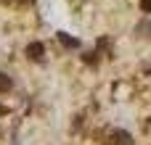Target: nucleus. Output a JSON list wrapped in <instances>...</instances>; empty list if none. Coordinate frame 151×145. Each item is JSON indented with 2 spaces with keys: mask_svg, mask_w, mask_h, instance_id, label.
<instances>
[{
  "mask_svg": "<svg viewBox=\"0 0 151 145\" xmlns=\"http://www.w3.org/2000/svg\"><path fill=\"white\" fill-rule=\"evenodd\" d=\"M11 87H13V79H11L8 74H3V71H0V95H3V92H8Z\"/></svg>",
  "mask_w": 151,
  "mask_h": 145,
  "instance_id": "20e7f679",
  "label": "nucleus"
},
{
  "mask_svg": "<svg viewBox=\"0 0 151 145\" xmlns=\"http://www.w3.org/2000/svg\"><path fill=\"white\" fill-rule=\"evenodd\" d=\"M141 8H143L146 13H151V0H141Z\"/></svg>",
  "mask_w": 151,
  "mask_h": 145,
  "instance_id": "423d86ee",
  "label": "nucleus"
},
{
  "mask_svg": "<svg viewBox=\"0 0 151 145\" xmlns=\"http://www.w3.org/2000/svg\"><path fill=\"white\" fill-rule=\"evenodd\" d=\"M82 61H85V63H93V66H96V63H98V53H85V55H82Z\"/></svg>",
  "mask_w": 151,
  "mask_h": 145,
  "instance_id": "39448f33",
  "label": "nucleus"
},
{
  "mask_svg": "<svg viewBox=\"0 0 151 145\" xmlns=\"http://www.w3.org/2000/svg\"><path fill=\"white\" fill-rule=\"evenodd\" d=\"M42 55H45L42 42H29V45H27V58H32V61H42Z\"/></svg>",
  "mask_w": 151,
  "mask_h": 145,
  "instance_id": "f03ea898",
  "label": "nucleus"
},
{
  "mask_svg": "<svg viewBox=\"0 0 151 145\" xmlns=\"http://www.w3.org/2000/svg\"><path fill=\"white\" fill-rule=\"evenodd\" d=\"M58 42H61L64 48H77V45H80V40L72 37V34H66V32H58Z\"/></svg>",
  "mask_w": 151,
  "mask_h": 145,
  "instance_id": "7ed1b4c3",
  "label": "nucleus"
},
{
  "mask_svg": "<svg viewBox=\"0 0 151 145\" xmlns=\"http://www.w3.org/2000/svg\"><path fill=\"white\" fill-rule=\"evenodd\" d=\"M5 111H8V108H3V106H0V114H5Z\"/></svg>",
  "mask_w": 151,
  "mask_h": 145,
  "instance_id": "0eeeda50",
  "label": "nucleus"
},
{
  "mask_svg": "<svg viewBox=\"0 0 151 145\" xmlns=\"http://www.w3.org/2000/svg\"><path fill=\"white\" fill-rule=\"evenodd\" d=\"M109 145H133V135L125 129H114L109 135Z\"/></svg>",
  "mask_w": 151,
  "mask_h": 145,
  "instance_id": "f257e3e1",
  "label": "nucleus"
}]
</instances>
